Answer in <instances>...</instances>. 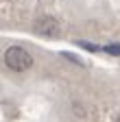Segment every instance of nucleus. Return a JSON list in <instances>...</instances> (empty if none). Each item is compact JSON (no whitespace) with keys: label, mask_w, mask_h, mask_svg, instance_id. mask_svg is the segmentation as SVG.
Masks as SVG:
<instances>
[{"label":"nucleus","mask_w":120,"mask_h":122,"mask_svg":"<svg viewBox=\"0 0 120 122\" xmlns=\"http://www.w3.org/2000/svg\"><path fill=\"white\" fill-rule=\"evenodd\" d=\"M35 30L44 37H55V35H59V22L55 18H48V15L46 18H39L35 22Z\"/></svg>","instance_id":"2"},{"label":"nucleus","mask_w":120,"mask_h":122,"mask_svg":"<svg viewBox=\"0 0 120 122\" xmlns=\"http://www.w3.org/2000/svg\"><path fill=\"white\" fill-rule=\"evenodd\" d=\"M118 122H120V116H118Z\"/></svg>","instance_id":"4"},{"label":"nucleus","mask_w":120,"mask_h":122,"mask_svg":"<svg viewBox=\"0 0 120 122\" xmlns=\"http://www.w3.org/2000/svg\"><path fill=\"white\" fill-rule=\"evenodd\" d=\"M5 63L13 72H24V70H28L33 66V57H31L28 50H24L22 46H11L5 52Z\"/></svg>","instance_id":"1"},{"label":"nucleus","mask_w":120,"mask_h":122,"mask_svg":"<svg viewBox=\"0 0 120 122\" xmlns=\"http://www.w3.org/2000/svg\"><path fill=\"white\" fill-rule=\"evenodd\" d=\"M105 52H109V55H116V57H120V46H118V44L105 46Z\"/></svg>","instance_id":"3"}]
</instances>
